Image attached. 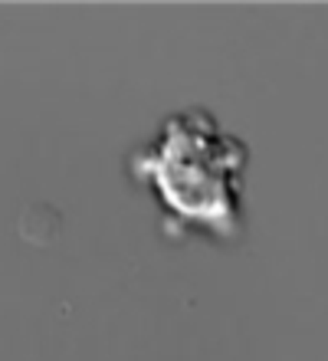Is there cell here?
Listing matches in <instances>:
<instances>
[{"instance_id": "cell-1", "label": "cell", "mask_w": 328, "mask_h": 361, "mask_svg": "<svg viewBox=\"0 0 328 361\" xmlns=\"http://www.w3.org/2000/svg\"><path fill=\"white\" fill-rule=\"evenodd\" d=\"M125 174L158 207L168 240L230 247L246 233L250 145L204 105L164 115L154 135L128 152Z\"/></svg>"}]
</instances>
